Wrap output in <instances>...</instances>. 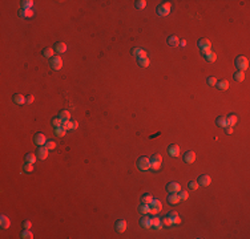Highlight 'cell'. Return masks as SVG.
Here are the masks:
<instances>
[{"label": "cell", "instance_id": "obj_29", "mask_svg": "<svg viewBox=\"0 0 250 239\" xmlns=\"http://www.w3.org/2000/svg\"><path fill=\"white\" fill-rule=\"evenodd\" d=\"M138 61V65L141 66V68H146V66H149V64H150V61H149V57L146 56V57H141V58H137Z\"/></svg>", "mask_w": 250, "mask_h": 239}, {"label": "cell", "instance_id": "obj_51", "mask_svg": "<svg viewBox=\"0 0 250 239\" xmlns=\"http://www.w3.org/2000/svg\"><path fill=\"white\" fill-rule=\"evenodd\" d=\"M77 126H79L77 121H74V120H73V121H72V129H73V130H74V129H77Z\"/></svg>", "mask_w": 250, "mask_h": 239}, {"label": "cell", "instance_id": "obj_11", "mask_svg": "<svg viewBox=\"0 0 250 239\" xmlns=\"http://www.w3.org/2000/svg\"><path fill=\"white\" fill-rule=\"evenodd\" d=\"M182 159H184V162H185V163H193L194 159H196V154H194V151L188 150L182 155Z\"/></svg>", "mask_w": 250, "mask_h": 239}, {"label": "cell", "instance_id": "obj_34", "mask_svg": "<svg viewBox=\"0 0 250 239\" xmlns=\"http://www.w3.org/2000/svg\"><path fill=\"white\" fill-rule=\"evenodd\" d=\"M36 158H37V155H35V154H32V153H28L25 155V163H33V162H36Z\"/></svg>", "mask_w": 250, "mask_h": 239}, {"label": "cell", "instance_id": "obj_19", "mask_svg": "<svg viewBox=\"0 0 250 239\" xmlns=\"http://www.w3.org/2000/svg\"><path fill=\"white\" fill-rule=\"evenodd\" d=\"M166 215L170 218V220H172V225H178V223H181V218L178 217V214L176 211H170V212H168Z\"/></svg>", "mask_w": 250, "mask_h": 239}, {"label": "cell", "instance_id": "obj_10", "mask_svg": "<svg viewBox=\"0 0 250 239\" xmlns=\"http://www.w3.org/2000/svg\"><path fill=\"white\" fill-rule=\"evenodd\" d=\"M201 52H202V55H204V57H205V60H206V61L214 63V61L217 60V55H215L214 52H212L210 49H207V50H201Z\"/></svg>", "mask_w": 250, "mask_h": 239}, {"label": "cell", "instance_id": "obj_45", "mask_svg": "<svg viewBox=\"0 0 250 239\" xmlns=\"http://www.w3.org/2000/svg\"><path fill=\"white\" fill-rule=\"evenodd\" d=\"M206 82H207V85H210V86H213V85H215V84H217V80H215V77L210 76V77H207V78H206Z\"/></svg>", "mask_w": 250, "mask_h": 239}, {"label": "cell", "instance_id": "obj_26", "mask_svg": "<svg viewBox=\"0 0 250 239\" xmlns=\"http://www.w3.org/2000/svg\"><path fill=\"white\" fill-rule=\"evenodd\" d=\"M59 118H60L61 121H69V120H71V113H69L68 110H61L60 113H59Z\"/></svg>", "mask_w": 250, "mask_h": 239}, {"label": "cell", "instance_id": "obj_9", "mask_svg": "<svg viewBox=\"0 0 250 239\" xmlns=\"http://www.w3.org/2000/svg\"><path fill=\"white\" fill-rule=\"evenodd\" d=\"M180 190H181V186H180V183H177V182H169L166 185V191H168V193L177 194Z\"/></svg>", "mask_w": 250, "mask_h": 239}, {"label": "cell", "instance_id": "obj_20", "mask_svg": "<svg viewBox=\"0 0 250 239\" xmlns=\"http://www.w3.org/2000/svg\"><path fill=\"white\" fill-rule=\"evenodd\" d=\"M215 125H217L218 127H226V126H229L228 121H226V117H223V116L217 117V120H215Z\"/></svg>", "mask_w": 250, "mask_h": 239}, {"label": "cell", "instance_id": "obj_25", "mask_svg": "<svg viewBox=\"0 0 250 239\" xmlns=\"http://www.w3.org/2000/svg\"><path fill=\"white\" fill-rule=\"evenodd\" d=\"M226 121H228L229 126H234V125L237 124V121H238V117H237L236 114H230V116L226 117Z\"/></svg>", "mask_w": 250, "mask_h": 239}, {"label": "cell", "instance_id": "obj_14", "mask_svg": "<svg viewBox=\"0 0 250 239\" xmlns=\"http://www.w3.org/2000/svg\"><path fill=\"white\" fill-rule=\"evenodd\" d=\"M126 220L124 219H118L116 223H114V227H116V230L118 231V233H124L125 230H126Z\"/></svg>", "mask_w": 250, "mask_h": 239}, {"label": "cell", "instance_id": "obj_23", "mask_svg": "<svg viewBox=\"0 0 250 239\" xmlns=\"http://www.w3.org/2000/svg\"><path fill=\"white\" fill-rule=\"evenodd\" d=\"M138 212L142 214V215L149 214V212H150V207H149V204H145V203L140 204V206H138Z\"/></svg>", "mask_w": 250, "mask_h": 239}, {"label": "cell", "instance_id": "obj_47", "mask_svg": "<svg viewBox=\"0 0 250 239\" xmlns=\"http://www.w3.org/2000/svg\"><path fill=\"white\" fill-rule=\"evenodd\" d=\"M23 170H24V171H27V173H32V171H33V166H32V163H25L23 166Z\"/></svg>", "mask_w": 250, "mask_h": 239}, {"label": "cell", "instance_id": "obj_30", "mask_svg": "<svg viewBox=\"0 0 250 239\" xmlns=\"http://www.w3.org/2000/svg\"><path fill=\"white\" fill-rule=\"evenodd\" d=\"M9 225H11L9 219H8L5 215H1V217H0V226H1V228H8Z\"/></svg>", "mask_w": 250, "mask_h": 239}, {"label": "cell", "instance_id": "obj_46", "mask_svg": "<svg viewBox=\"0 0 250 239\" xmlns=\"http://www.w3.org/2000/svg\"><path fill=\"white\" fill-rule=\"evenodd\" d=\"M178 198H180V201H185V199L188 198V193H186V191L180 190V191H178Z\"/></svg>", "mask_w": 250, "mask_h": 239}, {"label": "cell", "instance_id": "obj_2", "mask_svg": "<svg viewBox=\"0 0 250 239\" xmlns=\"http://www.w3.org/2000/svg\"><path fill=\"white\" fill-rule=\"evenodd\" d=\"M236 66L238 71L243 72L245 69L249 68V61H247V58L245 57V56H238V57L236 58Z\"/></svg>", "mask_w": 250, "mask_h": 239}, {"label": "cell", "instance_id": "obj_4", "mask_svg": "<svg viewBox=\"0 0 250 239\" xmlns=\"http://www.w3.org/2000/svg\"><path fill=\"white\" fill-rule=\"evenodd\" d=\"M49 65L53 71H60V69L63 68V60H61L59 56H53L49 60Z\"/></svg>", "mask_w": 250, "mask_h": 239}, {"label": "cell", "instance_id": "obj_28", "mask_svg": "<svg viewBox=\"0 0 250 239\" xmlns=\"http://www.w3.org/2000/svg\"><path fill=\"white\" fill-rule=\"evenodd\" d=\"M166 41H168V45H170V47H177L180 40H178L177 36H169Z\"/></svg>", "mask_w": 250, "mask_h": 239}, {"label": "cell", "instance_id": "obj_39", "mask_svg": "<svg viewBox=\"0 0 250 239\" xmlns=\"http://www.w3.org/2000/svg\"><path fill=\"white\" fill-rule=\"evenodd\" d=\"M32 4H33L32 0H24V1H21V7H23V9H31Z\"/></svg>", "mask_w": 250, "mask_h": 239}, {"label": "cell", "instance_id": "obj_22", "mask_svg": "<svg viewBox=\"0 0 250 239\" xmlns=\"http://www.w3.org/2000/svg\"><path fill=\"white\" fill-rule=\"evenodd\" d=\"M55 50L57 53H64L66 50V44H65V42H56V44H55Z\"/></svg>", "mask_w": 250, "mask_h": 239}, {"label": "cell", "instance_id": "obj_48", "mask_svg": "<svg viewBox=\"0 0 250 239\" xmlns=\"http://www.w3.org/2000/svg\"><path fill=\"white\" fill-rule=\"evenodd\" d=\"M23 227L24 228H31L32 227V223L29 222V220H24V222H23Z\"/></svg>", "mask_w": 250, "mask_h": 239}, {"label": "cell", "instance_id": "obj_16", "mask_svg": "<svg viewBox=\"0 0 250 239\" xmlns=\"http://www.w3.org/2000/svg\"><path fill=\"white\" fill-rule=\"evenodd\" d=\"M168 153H169L172 157H178V154H180V146L176 145V143L170 145L169 148H168Z\"/></svg>", "mask_w": 250, "mask_h": 239}, {"label": "cell", "instance_id": "obj_1", "mask_svg": "<svg viewBox=\"0 0 250 239\" xmlns=\"http://www.w3.org/2000/svg\"><path fill=\"white\" fill-rule=\"evenodd\" d=\"M137 167L141 171L149 170L150 169V158H148V157H140L137 161Z\"/></svg>", "mask_w": 250, "mask_h": 239}, {"label": "cell", "instance_id": "obj_5", "mask_svg": "<svg viewBox=\"0 0 250 239\" xmlns=\"http://www.w3.org/2000/svg\"><path fill=\"white\" fill-rule=\"evenodd\" d=\"M169 12H170V3H168V1H165L164 4H160L158 7H157V13H158L160 16H166Z\"/></svg>", "mask_w": 250, "mask_h": 239}, {"label": "cell", "instance_id": "obj_31", "mask_svg": "<svg viewBox=\"0 0 250 239\" xmlns=\"http://www.w3.org/2000/svg\"><path fill=\"white\" fill-rule=\"evenodd\" d=\"M19 16H21V17H32V16H33V11L32 9H21L20 12H19Z\"/></svg>", "mask_w": 250, "mask_h": 239}, {"label": "cell", "instance_id": "obj_38", "mask_svg": "<svg viewBox=\"0 0 250 239\" xmlns=\"http://www.w3.org/2000/svg\"><path fill=\"white\" fill-rule=\"evenodd\" d=\"M61 120L59 118V117H53L52 120H51V124H52V126L53 127H59V126H61Z\"/></svg>", "mask_w": 250, "mask_h": 239}, {"label": "cell", "instance_id": "obj_50", "mask_svg": "<svg viewBox=\"0 0 250 239\" xmlns=\"http://www.w3.org/2000/svg\"><path fill=\"white\" fill-rule=\"evenodd\" d=\"M25 102H28V104L33 102V96H28V97H27V100H25Z\"/></svg>", "mask_w": 250, "mask_h": 239}, {"label": "cell", "instance_id": "obj_33", "mask_svg": "<svg viewBox=\"0 0 250 239\" xmlns=\"http://www.w3.org/2000/svg\"><path fill=\"white\" fill-rule=\"evenodd\" d=\"M20 236L23 239H32V238H33V234L31 233V230H29V228H25V230H24L23 233L20 234Z\"/></svg>", "mask_w": 250, "mask_h": 239}, {"label": "cell", "instance_id": "obj_44", "mask_svg": "<svg viewBox=\"0 0 250 239\" xmlns=\"http://www.w3.org/2000/svg\"><path fill=\"white\" fill-rule=\"evenodd\" d=\"M198 183L197 182H194V181H190V182L188 183V187H189V190H197L198 189Z\"/></svg>", "mask_w": 250, "mask_h": 239}, {"label": "cell", "instance_id": "obj_52", "mask_svg": "<svg viewBox=\"0 0 250 239\" xmlns=\"http://www.w3.org/2000/svg\"><path fill=\"white\" fill-rule=\"evenodd\" d=\"M180 45H181V47H185V45H186V41H185V40H181V41H180Z\"/></svg>", "mask_w": 250, "mask_h": 239}, {"label": "cell", "instance_id": "obj_43", "mask_svg": "<svg viewBox=\"0 0 250 239\" xmlns=\"http://www.w3.org/2000/svg\"><path fill=\"white\" fill-rule=\"evenodd\" d=\"M61 127H64L65 130H71L72 129V121H63L61 122Z\"/></svg>", "mask_w": 250, "mask_h": 239}, {"label": "cell", "instance_id": "obj_21", "mask_svg": "<svg viewBox=\"0 0 250 239\" xmlns=\"http://www.w3.org/2000/svg\"><path fill=\"white\" fill-rule=\"evenodd\" d=\"M168 202L170 204H177L180 202V198H178V194H174V193H170L168 195Z\"/></svg>", "mask_w": 250, "mask_h": 239}, {"label": "cell", "instance_id": "obj_3", "mask_svg": "<svg viewBox=\"0 0 250 239\" xmlns=\"http://www.w3.org/2000/svg\"><path fill=\"white\" fill-rule=\"evenodd\" d=\"M161 162H162V157L160 155V154H154V155H152L150 158V169L152 170H158L160 167H161Z\"/></svg>", "mask_w": 250, "mask_h": 239}, {"label": "cell", "instance_id": "obj_40", "mask_svg": "<svg viewBox=\"0 0 250 239\" xmlns=\"http://www.w3.org/2000/svg\"><path fill=\"white\" fill-rule=\"evenodd\" d=\"M145 5H146L145 0H137V1H134V7L137 8V9H142V8H145Z\"/></svg>", "mask_w": 250, "mask_h": 239}, {"label": "cell", "instance_id": "obj_15", "mask_svg": "<svg viewBox=\"0 0 250 239\" xmlns=\"http://www.w3.org/2000/svg\"><path fill=\"white\" fill-rule=\"evenodd\" d=\"M150 223H152V227L154 230H161L162 228V223H161V219L158 217H152L150 218Z\"/></svg>", "mask_w": 250, "mask_h": 239}, {"label": "cell", "instance_id": "obj_7", "mask_svg": "<svg viewBox=\"0 0 250 239\" xmlns=\"http://www.w3.org/2000/svg\"><path fill=\"white\" fill-rule=\"evenodd\" d=\"M33 142L36 143L37 146H44L45 142H47V138H45V135L43 134V133H36L33 137Z\"/></svg>", "mask_w": 250, "mask_h": 239}, {"label": "cell", "instance_id": "obj_36", "mask_svg": "<svg viewBox=\"0 0 250 239\" xmlns=\"http://www.w3.org/2000/svg\"><path fill=\"white\" fill-rule=\"evenodd\" d=\"M43 56H45V57H48V58H52L53 49L52 48H44V49H43Z\"/></svg>", "mask_w": 250, "mask_h": 239}, {"label": "cell", "instance_id": "obj_17", "mask_svg": "<svg viewBox=\"0 0 250 239\" xmlns=\"http://www.w3.org/2000/svg\"><path fill=\"white\" fill-rule=\"evenodd\" d=\"M140 226H141V227H144V228H150V227H152L150 218L148 217V214L144 215V217L140 219Z\"/></svg>", "mask_w": 250, "mask_h": 239}, {"label": "cell", "instance_id": "obj_18", "mask_svg": "<svg viewBox=\"0 0 250 239\" xmlns=\"http://www.w3.org/2000/svg\"><path fill=\"white\" fill-rule=\"evenodd\" d=\"M132 56L137 58H141V57H146V52L142 49V48H133L132 49Z\"/></svg>", "mask_w": 250, "mask_h": 239}, {"label": "cell", "instance_id": "obj_24", "mask_svg": "<svg viewBox=\"0 0 250 239\" xmlns=\"http://www.w3.org/2000/svg\"><path fill=\"white\" fill-rule=\"evenodd\" d=\"M25 100H27V98L24 97L23 94H20V93H16V94L13 96V102L19 104V105H20V104H24V102H25Z\"/></svg>", "mask_w": 250, "mask_h": 239}, {"label": "cell", "instance_id": "obj_35", "mask_svg": "<svg viewBox=\"0 0 250 239\" xmlns=\"http://www.w3.org/2000/svg\"><path fill=\"white\" fill-rule=\"evenodd\" d=\"M153 201V198H152L150 194H144L142 197H141V203H145V204H149L150 202Z\"/></svg>", "mask_w": 250, "mask_h": 239}, {"label": "cell", "instance_id": "obj_32", "mask_svg": "<svg viewBox=\"0 0 250 239\" xmlns=\"http://www.w3.org/2000/svg\"><path fill=\"white\" fill-rule=\"evenodd\" d=\"M234 80H236V81H238V82H241V81H243L245 80V73L242 71H237L236 73H234Z\"/></svg>", "mask_w": 250, "mask_h": 239}, {"label": "cell", "instance_id": "obj_6", "mask_svg": "<svg viewBox=\"0 0 250 239\" xmlns=\"http://www.w3.org/2000/svg\"><path fill=\"white\" fill-rule=\"evenodd\" d=\"M149 207H150L152 214H157V212H160V211H161V209H162L161 201H158V199H153V201L149 203Z\"/></svg>", "mask_w": 250, "mask_h": 239}, {"label": "cell", "instance_id": "obj_41", "mask_svg": "<svg viewBox=\"0 0 250 239\" xmlns=\"http://www.w3.org/2000/svg\"><path fill=\"white\" fill-rule=\"evenodd\" d=\"M161 223H162V226H172V220H170V218L168 217V215L161 218Z\"/></svg>", "mask_w": 250, "mask_h": 239}, {"label": "cell", "instance_id": "obj_27", "mask_svg": "<svg viewBox=\"0 0 250 239\" xmlns=\"http://www.w3.org/2000/svg\"><path fill=\"white\" fill-rule=\"evenodd\" d=\"M217 88L220 90H226L229 88V81L228 80H221V81H217Z\"/></svg>", "mask_w": 250, "mask_h": 239}, {"label": "cell", "instance_id": "obj_12", "mask_svg": "<svg viewBox=\"0 0 250 239\" xmlns=\"http://www.w3.org/2000/svg\"><path fill=\"white\" fill-rule=\"evenodd\" d=\"M48 149L45 148V146H39L37 148V150H36V155H37V158H40V159H45L48 157Z\"/></svg>", "mask_w": 250, "mask_h": 239}, {"label": "cell", "instance_id": "obj_49", "mask_svg": "<svg viewBox=\"0 0 250 239\" xmlns=\"http://www.w3.org/2000/svg\"><path fill=\"white\" fill-rule=\"evenodd\" d=\"M225 133H226V134H231V133H233V126H226L225 127Z\"/></svg>", "mask_w": 250, "mask_h": 239}, {"label": "cell", "instance_id": "obj_8", "mask_svg": "<svg viewBox=\"0 0 250 239\" xmlns=\"http://www.w3.org/2000/svg\"><path fill=\"white\" fill-rule=\"evenodd\" d=\"M210 182H212V178H210V175H207V174L199 175L198 181H197V183H198L199 186H204V187H205V186H209Z\"/></svg>", "mask_w": 250, "mask_h": 239}, {"label": "cell", "instance_id": "obj_42", "mask_svg": "<svg viewBox=\"0 0 250 239\" xmlns=\"http://www.w3.org/2000/svg\"><path fill=\"white\" fill-rule=\"evenodd\" d=\"M45 148H47L48 150H53V149L56 148V143L53 142L52 140H49V141L47 140V142H45Z\"/></svg>", "mask_w": 250, "mask_h": 239}, {"label": "cell", "instance_id": "obj_37", "mask_svg": "<svg viewBox=\"0 0 250 239\" xmlns=\"http://www.w3.org/2000/svg\"><path fill=\"white\" fill-rule=\"evenodd\" d=\"M65 133H66V130L64 129V127H61V126L55 127V134L57 135V137H64V135H65Z\"/></svg>", "mask_w": 250, "mask_h": 239}, {"label": "cell", "instance_id": "obj_13", "mask_svg": "<svg viewBox=\"0 0 250 239\" xmlns=\"http://www.w3.org/2000/svg\"><path fill=\"white\" fill-rule=\"evenodd\" d=\"M198 47L201 50H207L212 48V42H210V40L207 39H199L198 40Z\"/></svg>", "mask_w": 250, "mask_h": 239}]
</instances>
